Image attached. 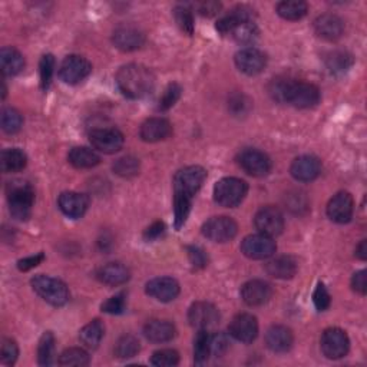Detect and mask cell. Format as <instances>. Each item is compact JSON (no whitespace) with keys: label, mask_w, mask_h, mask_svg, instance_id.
Listing matches in <instances>:
<instances>
[{"label":"cell","mask_w":367,"mask_h":367,"mask_svg":"<svg viewBox=\"0 0 367 367\" xmlns=\"http://www.w3.org/2000/svg\"><path fill=\"white\" fill-rule=\"evenodd\" d=\"M207 178V171L199 165L179 170L174 177V214L175 229L179 230L187 222L191 213L193 199Z\"/></svg>","instance_id":"6da1fadb"},{"label":"cell","mask_w":367,"mask_h":367,"mask_svg":"<svg viewBox=\"0 0 367 367\" xmlns=\"http://www.w3.org/2000/svg\"><path fill=\"white\" fill-rule=\"evenodd\" d=\"M116 85L127 98L141 99L152 92L155 87V75L144 65L129 64L118 71Z\"/></svg>","instance_id":"7a4b0ae2"},{"label":"cell","mask_w":367,"mask_h":367,"mask_svg":"<svg viewBox=\"0 0 367 367\" xmlns=\"http://www.w3.org/2000/svg\"><path fill=\"white\" fill-rule=\"evenodd\" d=\"M9 210L13 218L16 220H28L32 213L33 201H35V191L30 184L25 181H10L6 188Z\"/></svg>","instance_id":"3957f363"},{"label":"cell","mask_w":367,"mask_h":367,"mask_svg":"<svg viewBox=\"0 0 367 367\" xmlns=\"http://www.w3.org/2000/svg\"><path fill=\"white\" fill-rule=\"evenodd\" d=\"M281 102H284V104H290L300 109L313 108L320 102V91L313 84L297 82V80L285 79Z\"/></svg>","instance_id":"277c9868"},{"label":"cell","mask_w":367,"mask_h":367,"mask_svg":"<svg viewBox=\"0 0 367 367\" xmlns=\"http://www.w3.org/2000/svg\"><path fill=\"white\" fill-rule=\"evenodd\" d=\"M30 283L35 293L39 297H42L46 303L55 305V307L65 305L69 300V290L64 281L49 276L39 274L33 277Z\"/></svg>","instance_id":"5b68a950"},{"label":"cell","mask_w":367,"mask_h":367,"mask_svg":"<svg viewBox=\"0 0 367 367\" xmlns=\"http://www.w3.org/2000/svg\"><path fill=\"white\" fill-rule=\"evenodd\" d=\"M249 193V186L246 181L240 178L229 177L220 179L214 187V199L221 207L234 208L242 202Z\"/></svg>","instance_id":"8992f818"},{"label":"cell","mask_w":367,"mask_h":367,"mask_svg":"<svg viewBox=\"0 0 367 367\" xmlns=\"http://www.w3.org/2000/svg\"><path fill=\"white\" fill-rule=\"evenodd\" d=\"M320 348L325 357L336 360L344 357L349 353L350 340L349 336L341 329L330 328L328 330H324V333L321 334Z\"/></svg>","instance_id":"52a82bcc"},{"label":"cell","mask_w":367,"mask_h":367,"mask_svg":"<svg viewBox=\"0 0 367 367\" xmlns=\"http://www.w3.org/2000/svg\"><path fill=\"white\" fill-rule=\"evenodd\" d=\"M92 72V65L89 60L84 56L71 55L64 59V62L60 64L59 68V78L64 80L65 84L76 85L80 80L89 76Z\"/></svg>","instance_id":"ba28073f"},{"label":"cell","mask_w":367,"mask_h":367,"mask_svg":"<svg viewBox=\"0 0 367 367\" xmlns=\"http://www.w3.org/2000/svg\"><path fill=\"white\" fill-rule=\"evenodd\" d=\"M277 250L273 237L264 235L261 233L251 234L241 242L242 254L251 260H266L274 256Z\"/></svg>","instance_id":"9c48e42d"},{"label":"cell","mask_w":367,"mask_h":367,"mask_svg":"<svg viewBox=\"0 0 367 367\" xmlns=\"http://www.w3.org/2000/svg\"><path fill=\"white\" fill-rule=\"evenodd\" d=\"M238 233L237 222L230 217H213L204 222L202 234L214 242L231 241Z\"/></svg>","instance_id":"30bf717a"},{"label":"cell","mask_w":367,"mask_h":367,"mask_svg":"<svg viewBox=\"0 0 367 367\" xmlns=\"http://www.w3.org/2000/svg\"><path fill=\"white\" fill-rule=\"evenodd\" d=\"M89 141L95 150L104 154H115L124 147V135L116 128H95L89 134Z\"/></svg>","instance_id":"8fae6325"},{"label":"cell","mask_w":367,"mask_h":367,"mask_svg":"<svg viewBox=\"0 0 367 367\" xmlns=\"http://www.w3.org/2000/svg\"><path fill=\"white\" fill-rule=\"evenodd\" d=\"M188 321L198 330H210L218 324L220 312L211 303L197 301L188 310Z\"/></svg>","instance_id":"7c38bea8"},{"label":"cell","mask_w":367,"mask_h":367,"mask_svg":"<svg viewBox=\"0 0 367 367\" xmlns=\"http://www.w3.org/2000/svg\"><path fill=\"white\" fill-rule=\"evenodd\" d=\"M240 167L253 177H266L271 171L270 158L258 150H244L238 156Z\"/></svg>","instance_id":"4fadbf2b"},{"label":"cell","mask_w":367,"mask_h":367,"mask_svg":"<svg viewBox=\"0 0 367 367\" xmlns=\"http://www.w3.org/2000/svg\"><path fill=\"white\" fill-rule=\"evenodd\" d=\"M235 65L246 75L254 76L261 73L267 66V56L256 48H244L235 53Z\"/></svg>","instance_id":"5bb4252c"},{"label":"cell","mask_w":367,"mask_h":367,"mask_svg":"<svg viewBox=\"0 0 367 367\" xmlns=\"http://www.w3.org/2000/svg\"><path fill=\"white\" fill-rule=\"evenodd\" d=\"M256 229L269 237L280 235L284 230V217L276 207H262L254 217Z\"/></svg>","instance_id":"9a60e30c"},{"label":"cell","mask_w":367,"mask_h":367,"mask_svg":"<svg viewBox=\"0 0 367 367\" xmlns=\"http://www.w3.org/2000/svg\"><path fill=\"white\" fill-rule=\"evenodd\" d=\"M229 332L235 340L241 343H251L258 334V321L253 314H238L230 323Z\"/></svg>","instance_id":"2e32d148"},{"label":"cell","mask_w":367,"mask_h":367,"mask_svg":"<svg viewBox=\"0 0 367 367\" xmlns=\"http://www.w3.org/2000/svg\"><path fill=\"white\" fill-rule=\"evenodd\" d=\"M112 42L122 52H132L144 46L145 35L135 26H119L112 35Z\"/></svg>","instance_id":"e0dca14e"},{"label":"cell","mask_w":367,"mask_h":367,"mask_svg":"<svg viewBox=\"0 0 367 367\" xmlns=\"http://www.w3.org/2000/svg\"><path fill=\"white\" fill-rule=\"evenodd\" d=\"M355 202L353 197L349 193H339L336 194L328 204V215L332 221L339 224L349 222L353 217Z\"/></svg>","instance_id":"ac0fdd59"},{"label":"cell","mask_w":367,"mask_h":367,"mask_svg":"<svg viewBox=\"0 0 367 367\" xmlns=\"http://www.w3.org/2000/svg\"><path fill=\"white\" fill-rule=\"evenodd\" d=\"M271 285L262 280H251L242 285L241 298L250 307H258L271 298Z\"/></svg>","instance_id":"d6986e66"},{"label":"cell","mask_w":367,"mask_h":367,"mask_svg":"<svg viewBox=\"0 0 367 367\" xmlns=\"http://www.w3.org/2000/svg\"><path fill=\"white\" fill-rule=\"evenodd\" d=\"M145 290L147 294L152 298L162 303H170L178 297L179 284L175 278L171 277H156L147 283Z\"/></svg>","instance_id":"ffe728a7"},{"label":"cell","mask_w":367,"mask_h":367,"mask_svg":"<svg viewBox=\"0 0 367 367\" xmlns=\"http://www.w3.org/2000/svg\"><path fill=\"white\" fill-rule=\"evenodd\" d=\"M59 208L66 217L69 218H80L82 217L88 207H89V198L85 194L66 191L62 193L59 197Z\"/></svg>","instance_id":"44dd1931"},{"label":"cell","mask_w":367,"mask_h":367,"mask_svg":"<svg viewBox=\"0 0 367 367\" xmlns=\"http://www.w3.org/2000/svg\"><path fill=\"white\" fill-rule=\"evenodd\" d=\"M290 172L297 181L310 182L320 175L321 162L313 155H303L293 161Z\"/></svg>","instance_id":"7402d4cb"},{"label":"cell","mask_w":367,"mask_h":367,"mask_svg":"<svg viewBox=\"0 0 367 367\" xmlns=\"http://www.w3.org/2000/svg\"><path fill=\"white\" fill-rule=\"evenodd\" d=\"M314 32L319 37L329 40V42H333V40H337L341 37L344 32V24L343 20L332 13H325L319 16L314 20Z\"/></svg>","instance_id":"603a6c76"},{"label":"cell","mask_w":367,"mask_h":367,"mask_svg":"<svg viewBox=\"0 0 367 367\" xmlns=\"http://www.w3.org/2000/svg\"><path fill=\"white\" fill-rule=\"evenodd\" d=\"M172 134V125L165 118H150L141 125L139 136L145 142L164 141Z\"/></svg>","instance_id":"cb8c5ba5"},{"label":"cell","mask_w":367,"mask_h":367,"mask_svg":"<svg viewBox=\"0 0 367 367\" xmlns=\"http://www.w3.org/2000/svg\"><path fill=\"white\" fill-rule=\"evenodd\" d=\"M249 20H254V10L250 6L240 5L231 9L226 16H222L215 28L221 35H230L237 25L249 22Z\"/></svg>","instance_id":"d4e9b609"},{"label":"cell","mask_w":367,"mask_h":367,"mask_svg":"<svg viewBox=\"0 0 367 367\" xmlns=\"http://www.w3.org/2000/svg\"><path fill=\"white\" fill-rule=\"evenodd\" d=\"M294 341L293 333L285 325H271L266 333L267 348L274 353H284L292 349Z\"/></svg>","instance_id":"484cf974"},{"label":"cell","mask_w":367,"mask_h":367,"mask_svg":"<svg viewBox=\"0 0 367 367\" xmlns=\"http://www.w3.org/2000/svg\"><path fill=\"white\" fill-rule=\"evenodd\" d=\"M145 337L152 343H167L171 341L175 334V325L167 320H151L144 328Z\"/></svg>","instance_id":"4316f807"},{"label":"cell","mask_w":367,"mask_h":367,"mask_svg":"<svg viewBox=\"0 0 367 367\" xmlns=\"http://www.w3.org/2000/svg\"><path fill=\"white\" fill-rule=\"evenodd\" d=\"M96 277L100 283L116 287V285L125 284L129 280V270L120 262H109L98 270Z\"/></svg>","instance_id":"83f0119b"},{"label":"cell","mask_w":367,"mask_h":367,"mask_svg":"<svg viewBox=\"0 0 367 367\" xmlns=\"http://www.w3.org/2000/svg\"><path fill=\"white\" fill-rule=\"evenodd\" d=\"M266 271L269 276L280 280L293 278L297 273V261L293 257L281 256L273 258L266 264Z\"/></svg>","instance_id":"f1b7e54d"},{"label":"cell","mask_w":367,"mask_h":367,"mask_svg":"<svg viewBox=\"0 0 367 367\" xmlns=\"http://www.w3.org/2000/svg\"><path fill=\"white\" fill-rule=\"evenodd\" d=\"M0 65H2L3 75L15 76L25 68V59L15 48H3L0 51Z\"/></svg>","instance_id":"f546056e"},{"label":"cell","mask_w":367,"mask_h":367,"mask_svg":"<svg viewBox=\"0 0 367 367\" xmlns=\"http://www.w3.org/2000/svg\"><path fill=\"white\" fill-rule=\"evenodd\" d=\"M28 164L26 154L19 148H9L2 152L0 158V168L5 174L22 171Z\"/></svg>","instance_id":"4dcf8cb0"},{"label":"cell","mask_w":367,"mask_h":367,"mask_svg":"<svg viewBox=\"0 0 367 367\" xmlns=\"http://www.w3.org/2000/svg\"><path fill=\"white\" fill-rule=\"evenodd\" d=\"M68 159H69L71 164L78 170H89V168L96 167L100 162L99 155L87 147L73 148L69 152Z\"/></svg>","instance_id":"1f68e13d"},{"label":"cell","mask_w":367,"mask_h":367,"mask_svg":"<svg viewBox=\"0 0 367 367\" xmlns=\"http://www.w3.org/2000/svg\"><path fill=\"white\" fill-rule=\"evenodd\" d=\"M104 333H105L104 324L100 323V320H93L88 323L82 330H80L79 339L87 346V348L96 349L99 343L102 341V339H104Z\"/></svg>","instance_id":"d6a6232c"},{"label":"cell","mask_w":367,"mask_h":367,"mask_svg":"<svg viewBox=\"0 0 367 367\" xmlns=\"http://www.w3.org/2000/svg\"><path fill=\"white\" fill-rule=\"evenodd\" d=\"M309 6L301 0H285L277 5V13L285 20H300L307 15Z\"/></svg>","instance_id":"836d02e7"},{"label":"cell","mask_w":367,"mask_h":367,"mask_svg":"<svg viewBox=\"0 0 367 367\" xmlns=\"http://www.w3.org/2000/svg\"><path fill=\"white\" fill-rule=\"evenodd\" d=\"M258 28L254 24V20H249V22H242L237 25L230 36L240 45H253L258 39Z\"/></svg>","instance_id":"e575fe53"},{"label":"cell","mask_w":367,"mask_h":367,"mask_svg":"<svg viewBox=\"0 0 367 367\" xmlns=\"http://www.w3.org/2000/svg\"><path fill=\"white\" fill-rule=\"evenodd\" d=\"M211 356V334L208 330H198L194 340V360L197 364H204Z\"/></svg>","instance_id":"d590c367"},{"label":"cell","mask_w":367,"mask_h":367,"mask_svg":"<svg viewBox=\"0 0 367 367\" xmlns=\"http://www.w3.org/2000/svg\"><path fill=\"white\" fill-rule=\"evenodd\" d=\"M139 350H141L139 340L131 334L122 336L115 344V356L118 359L135 357L139 353Z\"/></svg>","instance_id":"8d00e7d4"},{"label":"cell","mask_w":367,"mask_h":367,"mask_svg":"<svg viewBox=\"0 0 367 367\" xmlns=\"http://www.w3.org/2000/svg\"><path fill=\"white\" fill-rule=\"evenodd\" d=\"M55 355V336L51 332L44 333L37 346V361L40 366L53 364Z\"/></svg>","instance_id":"74e56055"},{"label":"cell","mask_w":367,"mask_h":367,"mask_svg":"<svg viewBox=\"0 0 367 367\" xmlns=\"http://www.w3.org/2000/svg\"><path fill=\"white\" fill-rule=\"evenodd\" d=\"M325 64H328V68L330 69L332 73H344L348 72L352 65H353V57L350 53L348 52H333L328 60H325Z\"/></svg>","instance_id":"f35d334b"},{"label":"cell","mask_w":367,"mask_h":367,"mask_svg":"<svg viewBox=\"0 0 367 367\" xmlns=\"http://www.w3.org/2000/svg\"><path fill=\"white\" fill-rule=\"evenodd\" d=\"M91 361L89 355L79 348H71L66 349L62 355L59 356V364L60 366H88Z\"/></svg>","instance_id":"ab89813d"},{"label":"cell","mask_w":367,"mask_h":367,"mask_svg":"<svg viewBox=\"0 0 367 367\" xmlns=\"http://www.w3.org/2000/svg\"><path fill=\"white\" fill-rule=\"evenodd\" d=\"M174 17H175L177 25L184 33H187L188 36L194 33V16H193V10L188 6L186 5L177 6L174 9Z\"/></svg>","instance_id":"60d3db41"},{"label":"cell","mask_w":367,"mask_h":367,"mask_svg":"<svg viewBox=\"0 0 367 367\" xmlns=\"http://www.w3.org/2000/svg\"><path fill=\"white\" fill-rule=\"evenodd\" d=\"M24 125V118L15 108H5L2 111V129L6 134H16Z\"/></svg>","instance_id":"b9f144b4"},{"label":"cell","mask_w":367,"mask_h":367,"mask_svg":"<svg viewBox=\"0 0 367 367\" xmlns=\"http://www.w3.org/2000/svg\"><path fill=\"white\" fill-rule=\"evenodd\" d=\"M114 171L116 175L131 178L139 172V161L134 156H124L119 158L114 164Z\"/></svg>","instance_id":"7bdbcfd3"},{"label":"cell","mask_w":367,"mask_h":367,"mask_svg":"<svg viewBox=\"0 0 367 367\" xmlns=\"http://www.w3.org/2000/svg\"><path fill=\"white\" fill-rule=\"evenodd\" d=\"M55 71V57L53 55H45L40 59L39 64V73H40V87L46 91L52 82V76Z\"/></svg>","instance_id":"ee69618b"},{"label":"cell","mask_w":367,"mask_h":367,"mask_svg":"<svg viewBox=\"0 0 367 367\" xmlns=\"http://www.w3.org/2000/svg\"><path fill=\"white\" fill-rule=\"evenodd\" d=\"M182 93V88L178 84H170L167 87V89L162 93V96L159 98V105L158 109L159 111H168L170 108H172L178 99L181 98Z\"/></svg>","instance_id":"f6af8a7d"},{"label":"cell","mask_w":367,"mask_h":367,"mask_svg":"<svg viewBox=\"0 0 367 367\" xmlns=\"http://www.w3.org/2000/svg\"><path fill=\"white\" fill-rule=\"evenodd\" d=\"M151 363L158 367H172L179 363V355L172 349H162L152 355Z\"/></svg>","instance_id":"bcb514c9"},{"label":"cell","mask_w":367,"mask_h":367,"mask_svg":"<svg viewBox=\"0 0 367 367\" xmlns=\"http://www.w3.org/2000/svg\"><path fill=\"white\" fill-rule=\"evenodd\" d=\"M127 307V296L125 293H119L111 298H108L104 304L100 305L102 312L109 314H122Z\"/></svg>","instance_id":"7dc6e473"},{"label":"cell","mask_w":367,"mask_h":367,"mask_svg":"<svg viewBox=\"0 0 367 367\" xmlns=\"http://www.w3.org/2000/svg\"><path fill=\"white\" fill-rule=\"evenodd\" d=\"M313 301H314V305L319 312H324L330 307L332 297H330L328 289H325V285L323 283L317 284V287L313 293Z\"/></svg>","instance_id":"c3c4849f"},{"label":"cell","mask_w":367,"mask_h":367,"mask_svg":"<svg viewBox=\"0 0 367 367\" xmlns=\"http://www.w3.org/2000/svg\"><path fill=\"white\" fill-rule=\"evenodd\" d=\"M0 359H2L3 364L12 366L16 363L17 356H19V348L15 340L12 339H5L2 343V353H0Z\"/></svg>","instance_id":"681fc988"},{"label":"cell","mask_w":367,"mask_h":367,"mask_svg":"<svg viewBox=\"0 0 367 367\" xmlns=\"http://www.w3.org/2000/svg\"><path fill=\"white\" fill-rule=\"evenodd\" d=\"M230 348L229 337L222 333L211 334V355L214 356H222Z\"/></svg>","instance_id":"f907efd6"},{"label":"cell","mask_w":367,"mask_h":367,"mask_svg":"<svg viewBox=\"0 0 367 367\" xmlns=\"http://www.w3.org/2000/svg\"><path fill=\"white\" fill-rule=\"evenodd\" d=\"M188 257H190V261H191V264L195 269L207 267L208 257H207L206 253H204V250H201L199 247H195V246L188 247Z\"/></svg>","instance_id":"816d5d0a"},{"label":"cell","mask_w":367,"mask_h":367,"mask_svg":"<svg viewBox=\"0 0 367 367\" xmlns=\"http://www.w3.org/2000/svg\"><path fill=\"white\" fill-rule=\"evenodd\" d=\"M44 260H45L44 254H36V256H32V257H26L24 260L17 261V269L20 271H29V270L35 269L36 266H39V264L42 262Z\"/></svg>","instance_id":"f5cc1de1"},{"label":"cell","mask_w":367,"mask_h":367,"mask_svg":"<svg viewBox=\"0 0 367 367\" xmlns=\"http://www.w3.org/2000/svg\"><path fill=\"white\" fill-rule=\"evenodd\" d=\"M250 107V100L244 96V95H237V96H233L231 100H230V108L234 114H244Z\"/></svg>","instance_id":"db71d44e"},{"label":"cell","mask_w":367,"mask_h":367,"mask_svg":"<svg viewBox=\"0 0 367 367\" xmlns=\"http://www.w3.org/2000/svg\"><path fill=\"white\" fill-rule=\"evenodd\" d=\"M352 287L356 293L364 296L367 292V281H366V271H357L352 277Z\"/></svg>","instance_id":"11a10c76"},{"label":"cell","mask_w":367,"mask_h":367,"mask_svg":"<svg viewBox=\"0 0 367 367\" xmlns=\"http://www.w3.org/2000/svg\"><path fill=\"white\" fill-rule=\"evenodd\" d=\"M164 231H165L164 222L156 221V222H154L152 226H150V227L144 231V238H145L147 241H154V240L159 238L162 234H164Z\"/></svg>","instance_id":"9f6ffc18"},{"label":"cell","mask_w":367,"mask_h":367,"mask_svg":"<svg viewBox=\"0 0 367 367\" xmlns=\"http://www.w3.org/2000/svg\"><path fill=\"white\" fill-rule=\"evenodd\" d=\"M195 9L202 15V16H214L220 12L221 9V3L218 2H201V3H195Z\"/></svg>","instance_id":"6f0895ef"},{"label":"cell","mask_w":367,"mask_h":367,"mask_svg":"<svg viewBox=\"0 0 367 367\" xmlns=\"http://www.w3.org/2000/svg\"><path fill=\"white\" fill-rule=\"evenodd\" d=\"M356 256L360 258V260H366L367 258V246H366V240H363L357 249H356Z\"/></svg>","instance_id":"680465c9"}]
</instances>
